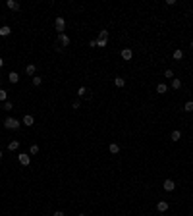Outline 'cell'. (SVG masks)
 Returning a JSON list of instances; mask_svg holds the SVG:
<instances>
[{"instance_id": "1", "label": "cell", "mask_w": 193, "mask_h": 216, "mask_svg": "<svg viewBox=\"0 0 193 216\" xmlns=\"http://www.w3.org/2000/svg\"><path fill=\"white\" fill-rule=\"evenodd\" d=\"M19 126H21V124H19V120H16V118H6V120H4V127H6V129H19Z\"/></svg>"}, {"instance_id": "2", "label": "cell", "mask_w": 193, "mask_h": 216, "mask_svg": "<svg viewBox=\"0 0 193 216\" xmlns=\"http://www.w3.org/2000/svg\"><path fill=\"white\" fill-rule=\"evenodd\" d=\"M54 27H56V31H58V35L60 33H64V29H66V19L60 16V18H56V21H54Z\"/></svg>"}, {"instance_id": "3", "label": "cell", "mask_w": 193, "mask_h": 216, "mask_svg": "<svg viewBox=\"0 0 193 216\" xmlns=\"http://www.w3.org/2000/svg\"><path fill=\"white\" fill-rule=\"evenodd\" d=\"M162 187H164V191H174L176 189V183H174V179H164V183H162Z\"/></svg>"}, {"instance_id": "4", "label": "cell", "mask_w": 193, "mask_h": 216, "mask_svg": "<svg viewBox=\"0 0 193 216\" xmlns=\"http://www.w3.org/2000/svg\"><path fill=\"white\" fill-rule=\"evenodd\" d=\"M21 124H23V126H27V127H31L33 124H35V118H33L31 114H25V116H23V120H21Z\"/></svg>"}, {"instance_id": "5", "label": "cell", "mask_w": 193, "mask_h": 216, "mask_svg": "<svg viewBox=\"0 0 193 216\" xmlns=\"http://www.w3.org/2000/svg\"><path fill=\"white\" fill-rule=\"evenodd\" d=\"M120 54H122V58L126 60V62H129V60L133 58V52H131V48H124V50L120 52Z\"/></svg>"}, {"instance_id": "6", "label": "cell", "mask_w": 193, "mask_h": 216, "mask_svg": "<svg viewBox=\"0 0 193 216\" xmlns=\"http://www.w3.org/2000/svg\"><path fill=\"white\" fill-rule=\"evenodd\" d=\"M58 43H60V45H64V46H68V45H70V37H68L66 33H60V35H58Z\"/></svg>"}, {"instance_id": "7", "label": "cell", "mask_w": 193, "mask_h": 216, "mask_svg": "<svg viewBox=\"0 0 193 216\" xmlns=\"http://www.w3.org/2000/svg\"><path fill=\"white\" fill-rule=\"evenodd\" d=\"M18 160H19V164H21V166H29V162H31L29 154H19V156H18Z\"/></svg>"}, {"instance_id": "8", "label": "cell", "mask_w": 193, "mask_h": 216, "mask_svg": "<svg viewBox=\"0 0 193 216\" xmlns=\"http://www.w3.org/2000/svg\"><path fill=\"white\" fill-rule=\"evenodd\" d=\"M8 81L16 85V83L19 81V73H18V71H10V75H8Z\"/></svg>"}, {"instance_id": "9", "label": "cell", "mask_w": 193, "mask_h": 216, "mask_svg": "<svg viewBox=\"0 0 193 216\" xmlns=\"http://www.w3.org/2000/svg\"><path fill=\"white\" fill-rule=\"evenodd\" d=\"M6 6L10 8V10H14V12H18V10H19V2H16V0H8Z\"/></svg>"}, {"instance_id": "10", "label": "cell", "mask_w": 193, "mask_h": 216, "mask_svg": "<svg viewBox=\"0 0 193 216\" xmlns=\"http://www.w3.org/2000/svg\"><path fill=\"white\" fill-rule=\"evenodd\" d=\"M156 209H158V212H166L168 210V203L166 201H158V203H156Z\"/></svg>"}, {"instance_id": "11", "label": "cell", "mask_w": 193, "mask_h": 216, "mask_svg": "<svg viewBox=\"0 0 193 216\" xmlns=\"http://www.w3.org/2000/svg\"><path fill=\"white\" fill-rule=\"evenodd\" d=\"M108 151H110L112 154H118V153H120V145H118V143H110V145H108Z\"/></svg>"}, {"instance_id": "12", "label": "cell", "mask_w": 193, "mask_h": 216, "mask_svg": "<svg viewBox=\"0 0 193 216\" xmlns=\"http://www.w3.org/2000/svg\"><path fill=\"white\" fill-rule=\"evenodd\" d=\"M10 33H12V29H10L8 25H2V27H0V37H8Z\"/></svg>"}, {"instance_id": "13", "label": "cell", "mask_w": 193, "mask_h": 216, "mask_svg": "<svg viewBox=\"0 0 193 216\" xmlns=\"http://www.w3.org/2000/svg\"><path fill=\"white\" fill-rule=\"evenodd\" d=\"M35 70H37V68H35V64H29V66L25 68V73H27V75H31V77H35Z\"/></svg>"}, {"instance_id": "14", "label": "cell", "mask_w": 193, "mask_h": 216, "mask_svg": "<svg viewBox=\"0 0 193 216\" xmlns=\"http://www.w3.org/2000/svg\"><path fill=\"white\" fill-rule=\"evenodd\" d=\"M170 137H172V141H180L181 139V131H180V129H174Z\"/></svg>"}, {"instance_id": "15", "label": "cell", "mask_w": 193, "mask_h": 216, "mask_svg": "<svg viewBox=\"0 0 193 216\" xmlns=\"http://www.w3.org/2000/svg\"><path fill=\"white\" fill-rule=\"evenodd\" d=\"M166 91H168V87L164 85V83H158V85H156V93H160V95H164Z\"/></svg>"}, {"instance_id": "16", "label": "cell", "mask_w": 193, "mask_h": 216, "mask_svg": "<svg viewBox=\"0 0 193 216\" xmlns=\"http://www.w3.org/2000/svg\"><path fill=\"white\" fill-rule=\"evenodd\" d=\"M180 87H181V81L178 79V77H174V79H172V89H174V91H178Z\"/></svg>"}, {"instance_id": "17", "label": "cell", "mask_w": 193, "mask_h": 216, "mask_svg": "<svg viewBox=\"0 0 193 216\" xmlns=\"http://www.w3.org/2000/svg\"><path fill=\"white\" fill-rule=\"evenodd\" d=\"M99 41H108V31H106V29L99 31Z\"/></svg>"}, {"instance_id": "18", "label": "cell", "mask_w": 193, "mask_h": 216, "mask_svg": "<svg viewBox=\"0 0 193 216\" xmlns=\"http://www.w3.org/2000/svg\"><path fill=\"white\" fill-rule=\"evenodd\" d=\"M181 58H183V50H181V48H176V50H174V60H181Z\"/></svg>"}, {"instance_id": "19", "label": "cell", "mask_w": 193, "mask_h": 216, "mask_svg": "<svg viewBox=\"0 0 193 216\" xmlns=\"http://www.w3.org/2000/svg\"><path fill=\"white\" fill-rule=\"evenodd\" d=\"M114 85H116V87H124V85H126V79H124V77H116Z\"/></svg>"}, {"instance_id": "20", "label": "cell", "mask_w": 193, "mask_h": 216, "mask_svg": "<svg viewBox=\"0 0 193 216\" xmlns=\"http://www.w3.org/2000/svg\"><path fill=\"white\" fill-rule=\"evenodd\" d=\"M31 83H33V87H39V85H41V83H43V77H31Z\"/></svg>"}, {"instance_id": "21", "label": "cell", "mask_w": 193, "mask_h": 216, "mask_svg": "<svg viewBox=\"0 0 193 216\" xmlns=\"http://www.w3.org/2000/svg\"><path fill=\"white\" fill-rule=\"evenodd\" d=\"M6 101H8V91L0 89V102H6Z\"/></svg>"}, {"instance_id": "22", "label": "cell", "mask_w": 193, "mask_h": 216, "mask_svg": "<svg viewBox=\"0 0 193 216\" xmlns=\"http://www.w3.org/2000/svg\"><path fill=\"white\" fill-rule=\"evenodd\" d=\"M183 110H186V112H193V101H187L186 104H183Z\"/></svg>"}, {"instance_id": "23", "label": "cell", "mask_w": 193, "mask_h": 216, "mask_svg": "<svg viewBox=\"0 0 193 216\" xmlns=\"http://www.w3.org/2000/svg\"><path fill=\"white\" fill-rule=\"evenodd\" d=\"M8 149H10V151H18L19 149V141H12V143L8 145Z\"/></svg>"}, {"instance_id": "24", "label": "cell", "mask_w": 193, "mask_h": 216, "mask_svg": "<svg viewBox=\"0 0 193 216\" xmlns=\"http://www.w3.org/2000/svg\"><path fill=\"white\" fill-rule=\"evenodd\" d=\"M39 153V145H31L29 147V154H37Z\"/></svg>"}, {"instance_id": "25", "label": "cell", "mask_w": 193, "mask_h": 216, "mask_svg": "<svg viewBox=\"0 0 193 216\" xmlns=\"http://www.w3.org/2000/svg\"><path fill=\"white\" fill-rule=\"evenodd\" d=\"M4 110H8V112H10V110H14V104H12L10 101H6V102H4Z\"/></svg>"}, {"instance_id": "26", "label": "cell", "mask_w": 193, "mask_h": 216, "mask_svg": "<svg viewBox=\"0 0 193 216\" xmlns=\"http://www.w3.org/2000/svg\"><path fill=\"white\" fill-rule=\"evenodd\" d=\"M77 95H79V96H85V95H87V89H85V87H79V89H77Z\"/></svg>"}, {"instance_id": "27", "label": "cell", "mask_w": 193, "mask_h": 216, "mask_svg": "<svg viewBox=\"0 0 193 216\" xmlns=\"http://www.w3.org/2000/svg\"><path fill=\"white\" fill-rule=\"evenodd\" d=\"M164 77H168V79H174V71H172V70H166V71H164Z\"/></svg>"}, {"instance_id": "28", "label": "cell", "mask_w": 193, "mask_h": 216, "mask_svg": "<svg viewBox=\"0 0 193 216\" xmlns=\"http://www.w3.org/2000/svg\"><path fill=\"white\" fill-rule=\"evenodd\" d=\"M106 43H108V41H96V46H99V48H104Z\"/></svg>"}, {"instance_id": "29", "label": "cell", "mask_w": 193, "mask_h": 216, "mask_svg": "<svg viewBox=\"0 0 193 216\" xmlns=\"http://www.w3.org/2000/svg\"><path fill=\"white\" fill-rule=\"evenodd\" d=\"M71 108H81V102H79V101H73V104H71Z\"/></svg>"}, {"instance_id": "30", "label": "cell", "mask_w": 193, "mask_h": 216, "mask_svg": "<svg viewBox=\"0 0 193 216\" xmlns=\"http://www.w3.org/2000/svg\"><path fill=\"white\" fill-rule=\"evenodd\" d=\"M52 216H66V214H64V212H62V210H56V212H54V214H52Z\"/></svg>"}, {"instance_id": "31", "label": "cell", "mask_w": 193, "mask_h": 216, "mask_svg": "<svg viewBox=\"0 0 193 216\" xmlns=\"http://www.w3.org/2000/svg\"><path fill=\"white\" fill-rule=\"evenodd\" d=\"M2 66H4V58H0V70H2Z\"/></svg>"}, {"instance_id": "32", "label": "cell", "mask_w": 193, "mask_h": 216, "mask_svg": "<svg viewBox=\"0 0 193 216\" xmlns=\"http://www.w3.org/2000/svg\"><path fill=\"white\" fill-rule=\"evenodd\" d=\"M0 158H2V151H0Z\"/></svg>"}, {"instance_id": "33", "label": "cell", "mask_w": 193, "mask_h": 216, "mask_svg": "<svg viewBox=\"0 0 193 216\" xmlns=\"http://www.w3.org/2000/svg\"><path fill=\"white\" fill-rule=\"evenodd\" d=\"M191 48H193V41H191Z\"/></svg>"}, {"instance_id": "34", "label": "cell", "mask_w": 193, "mask_h": 216, "mask_svg": "<svg viewBox=\"0 0 193 216\" xmlns=\"http://www.w3.org/2000/svg\"><path fill=\"white\" fill-rule=\"evenodd\" d=\"M43 216H48V214H43Z\"/></svg>"}, {"instance_id": "35", "label": "cell", "mask_w": 193, "mask_h": 216, "mask_svg": "<svg viewBox=\"0 0 193 216\" xmlns=\"http://www.w3.org/2000/svg\"><path fill=\"white\" fill-rule=\"evenodd\" d=\"M79 216H85V214H79Z\"/></svg>"}, {"instance_id": "36", "label": "cell", "mask_w": 193, "mask_h": 216, "mask_svg": "<svg viewBox=\"0 0 193 216\" xmlns=\"http://www.w3.org/2000/svg\"><path fill=\"white\" fill-rule=\"evenodd\" d=\"M162 216H164V214H162Z\"/></svg>"}]
</instances>
